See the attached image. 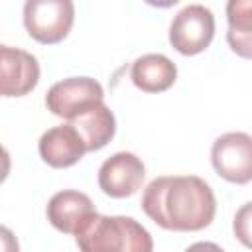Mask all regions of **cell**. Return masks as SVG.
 I'll use <instances>...</instances> for the list:
<instances>
[{
	"mask_svg": "<svg viewBox=\"0 0 252 252\" xmlns=\"http://www.w3.org/2000/svg\"><path fill=\"white\" fill-rule=\"evenodd\" d=\"M140 205L158 226L175 232L203 230L217 213L213 189L197 175L156 177L144 189Z\"/></svg>",
	"mask_w": 252,
	"mask_h": 252,
	"instance_id": "obj_1",
	"label": "cell"
},
{
	"mask_svg": "<svg viewBox=\"0 0 252 252\" xmlns=\"http://www.w3.org/2000/svg\"><path fill=\"white\" fill-rule=\"evenodd\" d=\"M85 252H150V232L132 217H106L94 213L75 234Z\"/></svg>",
	"mask_w": 252,
	"mask_h": 252,
	"instance_id": "obj_2",
	"label": "cell"
},
{
	"mask_svg": "<svg viewBox=\"0 0 252 252\" xmlns=\"http://www.w3.org/2000/svg\"><path fill=\"white\" fill-rule=\"evenodd\" d=\"M75 22L73 0H26L24 26L32 39L53 45L63 41Z\"/></svg>",
	"mask_w": 252,
	"mask_h": 252,
	"instance_id": "obj_3",
	"label": "cell"
},
{
	"mask_svg": "<svg viewBox=\"0 0 252 252\" xmlns=\"http://www.w3.org/2000/svg\"><path fill=\"white\" fill-rule=\"evenodd\" d=\"M215 37V16L201 4H189L179 10L169 26V43L181 55L205 51Z\"/></svg>",
	"mask_w": 252,
	"mask_h": 252,
	"instance_id": "obj_4",
	"label": "cell"
},
{
	"mask_svg": "<svg viewBox=\"0 0 252 252\" xmlns=\"http://www.w3.org/2000/svg\"><path fill=\"white\" fill-rule=\"evenodd\" d=\"M102 100H104V91L100 83L91 77L63 79L55 83L45 94L47 110L65 120L77 118L79 114L100 104Z\"/></svg>",
	"mask_w": 252,
	"mask_h": 252,
	"instance_id": "obj_5",
	"label": "cell"
},
{
	"mask_svg": "<svg viewBox=\"0 0 252 252\" xmlns=\"http://www.w3.org/2000/svg\"><path fill=\"white\" fill-rule=\"evenodd\" d=\"M211 161L215 171L236 185L252 181V136L244 132H226L213 142Z\"/></svg>",
	"mask_w": 252,
	"mask_h": 252,
	"instance_id": "obj_6",
	"label": "cell"
},
{
	"mask_svg": "<svg viewBox=\"0 0 252 252\" xmlns=\"http://www.w3.org/2000/svg\"><path fill=\"white\" fill-rule=\"evenodd\" d=\"M144 177V161L132 152H118L102 161L98 169V187L112 199H124L142 187Z\"/></svg>",
	"mask_w": 252,
	"mask_h": 252,
	"instance_id": "obj_7",
	"label": "cell"
},
{
	"mask_svg": "<svg viewBox=\"0 0 252 252\" xmlns=\"http://www.w3.org/2000/svg\"><path fill=\"white\" fill-rule=\"evenodd\" d=\"M0 91L2 96H24L37 87L39 63L37 59L18 47H0Z\"/></svg>",
	"mask_w": 252,
	"mask_h": 252,
	"instance_id": "obj_8",
	"label": "cell"
},
{
	"mask_svg": "<svg viewBox=\"0 0 252 252\" xmlns=\"http://www.w3.org/2000/svg\"><path fill=\"white\" fill-rule=\"evenodd\" d=\"M37 150L41 159L55 169L75 165L89 152L83 136L71 122L53 126L47 132H43L39 138Z\"/></svg>",
	"mask_w": 252,
	"mask_h": 252,
	"instance_id": "obj_9",
	"label": "cell"
},
{
	"mask_svg": "<svg viewBox=\"0 0 252 252\" xmlns=\"http://www.w3.org/2000/svg\"><path fill=\"white\" fill-rule=\"evenodd\" d=\"M96 213L89 195L73 189L55 193L47 203V220L53 228L65 234H77V230Z\"/></svg>",
	"mask_w": 252,
	"mask_h": 252,
	"instance_id": "obj_10",
	"label": "cell"
},
{
	"mask_svg": "<svg viewBox=\"0 0 252 252\" xmlns=\"http://www.w3.org/2000/svg\"><path fill=\"white\" fill-rule=\"evenodd\" d=\"M130 79L144 93H163L177 79L175 63L161 53H146L132 63Z\"/></svg>",
	"mask_w": 252,
	"mask_h": 252,
	"instance_id": "obj_11",
	"label": "cell"
},
{
	"mask_svg": "<svg viewBox=\"0 0 252 252\" xmlns=\"http://www.w3.org/2000/svg\"><path fill=\"white\" fill-rule=\"evenodd\" d=\"M67 122H71L79 130L89 152L102 150L114 138V132H116V118L104 102L89 108L87 112Z\"/></svg>",
	"mask_w": 252,
	"mask_h": 252,
	"instance_id": "obj_12",
	"label": "cell"
},
{
	"mask_svg": "<svg viewBox=\"0 0 252 252\" xmlns=\"http://www.w3.org/2000/svg\"><path fill=\"white\" fill-rule=\"evenodd\" d=\"M226 41L244 59H252V0H226Z\"/></svg>",
	"mask_w": 252,
	"mask_h": 252,
	"instance_id": "obj_13",
	"label": "cell"
},
{
	"mask_svg": "<svg viewBox=\"0 0 252 252\" xmlns=\"http://www.w3.org/2000/svg\"><path fill=\"white\" fill-rule=\"evenodd\" d=\"M232 230L240 244H244L246 248H252V201L244 203L236 211L232 220Z\"/></svg>",
	"mask_w": 252,
	"mask_h": 252,
	"instance_id": "obj_14",
	"label": "cell"
},
{
	"mask_svg": "<svg viewBox=\"0 0 252 252\" xmlns=\"http://www.w3.org/2000/svg\"><path fill=\"white\" fill-rule=\"evenodd\" d=\"M144 2L150 4V6H154V8H171L179 0H144Z\"/></svg>",
	"mask_w": 252,
	"mask_h": 252,
	"instance_id": "obj_15",
	"label": "cell"
}]
</instances>
